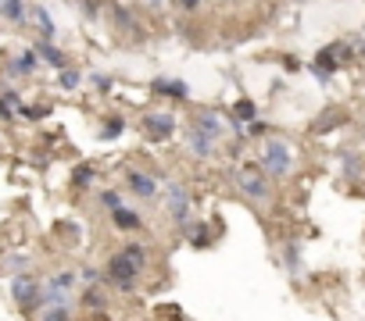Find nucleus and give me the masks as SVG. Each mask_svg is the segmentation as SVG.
<instances>
[{
    "label": "nucleus",
    "mask_w": 365,
    "mask_h": 321,
    "mask_svg": "<svg viewBox=\"0 0 365 321\" xmlns=\"http://www.w3.org/2000/svg\"><path fill=\"white\" fill-rule=\"evenodd\" d=\"M40 293H43V285L33 278V275H15L11 278V300L25 311V314H36L43 304H40Z\"/></svg>",
    "instance_id": "obj_1"
},
{
    "label": "nucleus",
    "mask_w": 365,
    "mask_h": 321,
    "mask_svg": "<svg viewBox=\"0 0 365 321\" xmlns=\"http://www.w3.org/2000/svg\"><path fill=\"white\" fill-rule=\"evenodd\" d=\"M294 165V157H290V147L283 140H269L265 143V154H262V172L272 175V179H283Z\"/></svg>",
    "instance_id": "obj_2"
},
{
    "label": "nucleus",
    "mask_w": 365,
    "mask_h": 321,
    "mask_svg": "<svg viewBox=\"0 0 365 321\" xmlns=\"http://www.w3.org/2000/svg\"><path fill=\"white\" fill-rule=\"evenodd\" d=\"M190 204H194V200H190V189H187V186H179V182H169V186H165V207H169V214H172L187 232L194 229V225H190Z\"/></svg>",
    "instance_id": "obj_3"
},
{
    "label": "nucleus",
    "mask_w": 365,
    "mask_h": 321,
    "mask_svg": "<svg viewBox=\"0 0 365 321\" xmlns=\"http://www.w3.org/2000/svg\"><path fill=\"white\" fill-rule=\"evenodd\" d=\"M136 275H140V268L129 261L126 253H115L108 261V278L122 289V293H133V289H136Z\"/></svg>",
    "instance_id": "obj_4"
},
{
    "label": "nucleus",
    "mask_w": 365,
    "mask_h": 321,
    "mask_svg": "<svg viewBox=\"0 0 365 321\" xmlns=\"http://www.w3.org/2000/svg\"><path fill=\"white\" fill-rule=\"evenodd\" d=\"M355 54H351V47L348 43H329V47H322L319 54H315V72H319V79H329L333 72H337V64H344V61H351Z\"/></svg>",
    "instance_id": "obj_5"
},
{
    "label": "nucleus",
    "mask_w": 365,
    "mask_h": 321,
    "mask_svg": "<svg viewBox=\"0 0 365 321\" xmlns=\"http://www.w3.org/2000/svg\"><path fill=\"white\" fill-rule=\"evenodd\" d=\"M236 186H240L243 197H251V200H272V189L265 182V172H258V168H240L236 172Z\"/></svg>",
    "instance_id": "obj_6"
},
{
    "label": "nucleus",
    "mask_w": 365,
    "mask_h": 321,
    "mask_svg": "<svg viewBox=\"0 0 365 321\" xmlns=\"http://www.w3.org/2000/svg\"><path fill=\"white\" fill-rule=\"evenodd\" d=\"M143 128L150 133V140H155V143H165L176 133V118L172 114H143Z\"/></svg>",
    "instance_id": "obj_7"
},
{
    "label": "nucleus",
    "mask_w": 365,
    "mask_h": 321,
    "mask_svg": "<svg viewBox=\"0 0 365 321\" xmlns=\"http://www.w3.org/2000/svg\"><path fill=\"white\" fill-rule=\"evenodd\" d=\"M126 186L136 193V197H143V200H155L158 197V179L147 175V172H129L126 175Z\"/></svg>",
    "instance_id": "obj_8"
},
{
    "label": "nucleus",
    "mask_w": 365,
    "mask_h": 321,
    "mask_svg": "<svg viewBox=\"0 0 365 321\" xmlns=\"http://www.w3.org/2000/svg\"><path fill=\"white\" fill-rule=\"evenodd\" d=\"M40 68V57H36V50L29 47V50H22V54H15L11 61H8V75H15V79H22V75H33Z\"/></svg>",
    "instance_id": "obj_9"
},
{
    "label": "nucleus",
    "mask_w": 365,
    "mask_h": 321,
    "mask_svg": "<svg viewBox=\"0 0 365 321\" xmlns=\"http://www.w3.org/2000/svg\"><path fill=\"white\" fill-rule=\"evenodd\" d=\"M33 50H36V57H40V61H47V64H50V68H57V72H61V68H69L65 50H57V47H54V40H36V43H33Z\"/></svg>",
    "instance_id": "obj_10"
},
{
    "label": "nucleus",
    "mask_w": 365,
    "mask_h": 321,
    "mask_svg": "<svg viewBox=\"0 0 365 321\" xmlns=\"http://www.w3.org/2000/svg\"><path fill=\"white\" fill-rule=\"evenodd\" d=\"M190 128H197V133H204V136H211V140H222V121H219V114L215 111H201V114H194V125Z\"/></svg>",
    "instance_id": "obj_11"
},
{
    "label": "nucleus",
    "mask_w": 365,
    "mask_h": 321,
    "mask_svg": "<svg viewBox=\"0 0 365 321\" xmlns=\"http://www.w3.org/2000/svg\"><path fill=\"white\" fill-rule=\"evenodd\" d=\"M150 89H155L158 96H176V100H187V96H190L187 82H179V79H155Z\"/></svg>",
    "instance_id": "obj_12"
},
{
    "label": "nucleus",
    "mask_w": 365,
    "mask_h": 321,
    "mask_svg": "<svg viewBox=\"0 0 365 321\" xmlns=\"http://www.w3.org/2000/svg\"><path fill=\"white\" fill-rule=\"evenodd\" d=\"M22 111V93L18 89H0V121H11Z\"/></svg>",
    "instance_id": "obj_13"
},
{
    "label": "nucleus",
    "mask_w": 365,
    "mask_h": 321,
    "mask_svg": "<svg viewBox=\"0 0 365 321\" xmlns=\"http://www.w3.org/2000/svg\"><path fill=\"white\" fill-rule=\"evenodd\" d=\"M29 18L36 22V29H40V36H43V40H54L57 25H54V18L47 15V8H43V4H33V8H29Z\"/></svg>",
    "instance_id": "obj_14"
},
{
    "label": "nucleus",
    "mask_w": 365,
    "mask_h": 321,
    "mask_svg": "<svg viewBox=\"0 0 365 321\" xmlns=\"http://www.w3.org/2000/svg\"><path fill=\"white\" fill-rule=\"evenodd\" d=\"M111 221H115V229H118V232H133V229H140V225H143V218H140L136 211H129V207L111 211Z\"/></svg>",
    "instance_id": "obj_15"
},
{
    "label": "nucleus",
    "mask_w": 365,
    "mask_h": 321,
    "mask_svg": "<svg viewBox=\"0 0 365 321\" xmlns=\"http://www.w3.org/2000/svg\"><path fill=\"white\" fill-rule=\"evenodd\" d=\"M190 154L194 157H211V154H215V140L197 133V128H190Z\"/></svg>",
    "instance_id": "obj_16"
},
{
    "label": "nucleus",
    "mask_w": 365,
    "mask_h": 321,
    "mask_svg": "<svg viewBox=\"0 0 365 321\" xmlns=\"http://www.w3.org/2000/svg\"><path fill=\"white\" fill-rule=\"evenodd\" d=\"M25 15H29L25 0H4V4H0V18H8L11 25H22V22H25Z\"/></svg>",
    "instance_id": "obj_17"
},
{
    "label": "nucleus",
    "mask_w": 365,
    "mask_h": 321,
    "mask_svg": "<svg viewBox=\"0 0 365 321\" xmlns=\"http://www.w3.org/2000/svg\"><path fill=\"white\" fill-rule=\"evenodd\" d=\"M258 118V107H255V100H236V107H233V121H240V125H251Z\"/></svg>",
    "instance_id": "obj_18"
},
{
    "label": "nucleus",
    "mask_w": 365,
    "mask_h": 321,
    "mask_svg": "<svg viewBox=\"0 0 365 321\" xmlns=\"http://www.w3.org/2000/svg\"><path fill=\"white\" fill-rule=\"evenodd\" d=\"M40 321H72V307H61V304L40 307Z\"/></svg>",
    "instance_id": "obj_19"
},
{
    "label": "nucleus",
    "mask_w": 365,
    "mask_h": 321,
    "mask_svg": "<svg viewBox=\"0 0 365 321\" xmlns=\"http://www.w3.org/2000/svg\"><path fill=\"white\" fill-rule=\"evenodd\" d=\"M283 264H287V271H290V275H297V271H301V246H297V243H290V246L283 250Z\"/></svg>",
    "instance_id": "obj_20"
},
{
    "label": "nucleus",
    "mask_w": 365,
    "mask_h": 321,
    "mask_svg": "<svg viewBox=\"0 0 365 321\" xmlns=\"http://www.w3.org/2000/svg\"><path fill=\"white\" fill-rule=\"evenodd\" d=\"M322 114H326V118H319V121L312 125L315 133H329L333 125H344V114H341V111H322Z\"/></svg>",
    "instance_id": "obj_21"
},
{
    "label": "nucleus",
    "mask_w": 365,
    "mask_h": 321,
    "mask_svg": "<svg viewBox=\"0 0 365 321\" xmlns=\"http://www.w3.org/2000/svg\"><path fill=\"white\" fill-rule=\"evenodd\" d=\"M29 264H33V261H29L25 253H11L8 261H4V268H8L11 275H25V271H29Z\"/></svg>",
    "instance_id": "obj_22"
},
{
    "label": "nucleus",
    "mask_w": 365,
    "mask_h": 321,
    "mask_svg": "<svg viewBox=\"0 0 365 321\" xmlns=\"http://www.w3.org/2000/svg\"><path fill=\"white\" fill-rule=\"evenodd\" d=\"M79 82H83V75H79L76 68H61V72H57V86H61V89H76Z\"/></svg>",
    "instance_id": "obj_23"
},
{
    "label": "nucleus",
    "mask_w": 365,
    "mask_h": 321,
    "mask_svg": "<svg viewBox=\"0 0 365 321\" xmlns=\"http://www.w3.org/2000/svg\"><path fill=\"white\" fill-rule=\"evenodd\" d=\"M122 253H126V257H129V261H133V264H136L140 271L147 268V250H143L140 243H129V246H126V250H122Z\"/></svg>",
    "instance_id": "obj_24"
},
{
    "label": "nucleus",
    "mask_w": 365,
    "mask_h": 321,
    "mask_svg": "<svg viewBox=\"0 0 365 321\" xmlns=\"http://www.w3.org/2000/svg\"><path fill=\"white\" fill-rule=\"evenodd\" d=\"M341 160H344V179H358V175H362L358 154H341Z\"/></svg>",
    "instance_id": "obj_25"
},
{
    "label": "nucleus",
    "mask_w": 365,
    "mask_h": 321,
    "mask_svg": "<svg viewBox=\"0 0 365 321\" xmlns=\"http://www.w3.org/2000/svg\"><path fill=\"white\" fill-rule=\"evenodd\" d=\"M50 111L47 107H40V104H22V111H18V118H25V121H40V118H47Z\"/></svg>",
    "instance_id": "obj_26"
},
{
    "label": "nucleus",
    "mask_w": 365,
    "mask_h": 321,
    "mask_svg": "<svg viewBox=\"0 0 365 321\" xmlns=\"http://www.w3.org/2000/svg\"><path fill=\"white\" fill-rule=\"evenodd\" d=\"M94 179H97V172L90 168V165H79V168H76V175H72V182H76L79 189H86V186L94 182Z\"/></svg>",
    "instance_id": "obj_27"
},
{
    "label": "nucleus",
    "mask_w": 365,
    "mask_h": 321,
    "mask_svg": "<svg viewBox=\"0 0 365 321\" xmlns=\"http://www.w3.org/2000/svg\"><path fill=\"white\" fill-rule=\"evenodd\" d=\"M194 229H197V232H187V236H190V243H194V246H208V243H211L208 225H194Z\"/></svg>",
    "instance_id": "obj_28"
},
{
    "label": "nucleus",
    "mask_w": 365,
    "mask_h": 321,
    "mask_svg": "<svg viewBox=\"0 0 365 321\" xmlns=\"http://www.w3.org/2000/svg\"><path fill=\"white\" fill-rule=\"evenodd\" d=\"M86 307H97V311L104 307V293H101L97 285H90V289H86Z\"/></svg>",
    "instance_id": "obj_29"
},
{
    "label": "nucleus",
    "mask_w": 365,
    "mask_h": 321,
    "mask_svg": "<svg viewBox=\"0 0 365 321\" xmlns=\"http://www.w3.org/2000/svg\"><path fill=\"white\" fill-rule=\"evenodd\" d=\"M101 207H108V211H118L122 207V197L115 189H108V193H101Z\"/></svg>",
    "instance_id": "obj_30"
},
{
    "label": "nucleus",
    "mask_w": 365,
    "mask_h": 321,
    "mask_svg": "<svg viewBox=\"0 0 365 321\" xmlns=\"http://www.w3.org/2000/svg\"><path fill=\"white\" fill-rule=\"evenodd\" d=\"M122 128H126V125H122L118 118H115V121H108V125L101 128V140H115V136H122Z\"/></svg>",
    "instance_id": "obj_31"
},
{
    "label": "nucleus",
    "mask_w": 365,
    "mask_h": 321,
    "mask_svg": "<svg viewBox=\"0 0 365 321\" xmlns=\"http://www.w3.org/2000/svg\"><path fill=\"white\" fill-rule=\"evenodd\" d=\"M176 4H179L182 11H197V8H201V0H176Z\"/></svg>",
    "instance_id": "obj_32"
},
{
    "label": "nucleus",
    "mask_w": 365,
    "mask_h": 321,
    "mask_svg": "<svg viewBox=\"0 0 365 321\" xmlns=\"http://www.w3.org/2000/svg\"><path fill=\"white\" fill-rule=\"evenodd\" d=\"M94 86H97V89H111V79H108V75H94Z\"/></svg>",
    "instance_id": "obj_33"
},
{
    "label": "nucleus",
    "mask_w": 365,
    "mask_h": 321,
    "mask_svg": "<svg viewBox=\"0 0 365 321\" xmlns=\"http://www.w3.org/2000/svg\"><path fill=\"white\" fill-rule=\"evenodd\" d=\"M97 278H101V275H97L94 268H83V282H97Z\"/></svg>",
    "instance_id": "obj_34"
},
{
    "label": "nucleus",
    "mask_w": 365,
    "mask_h": 321,
    "mask_svg": "<svg viewBox=\"0 0 365 321\" xmlns=\"http://www.w3.org/2000/svg\"><path fill=\"white\" fill-rule=\"evenodd\" d=\"M358 57H365V43H362V50H358Z\"/></svg>",
    "instance_id": "obj_35"
},
{
    "label": "nucleus",
    "mask_w": 365,
    "mask_h": 321,
    "mask_svg": "<svg viewBox=\"0 0 365 321\" xmlns=\"http://www.w3.org/2000/svg\"><path fill=\"white\" fill-rule=\"evenodd\" d=\"M150 4H162V0H150Z\"/></svg>",
    "instance_id": "obj_36"
},
{
    "label": "nucleus",
    "mask_w": 365,
    "mask_h": 321,
    "mask_svg": "<svg viewBox=\"0 0 365 321\" xmlns=\"http://www.w3.org/2000/svg\"><path fill=\"white\" fill-rule=\"evenodd\" d=\"M0 4H4V0H0Z\"/></svg>",
    "instance_id": "obj_37"
}]
</instances>
